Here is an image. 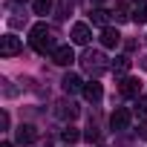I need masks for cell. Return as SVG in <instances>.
I'll use <instances>...</instances> for the list:
<instances>
[{"label": "cell", "instance_id": "6da1fadb", "mask_svg": "<svg viewBox=\"0 0 147 147\" xmlns=\"http://www.w3.org/2000/svg\"><path fill=\"white\" fill-rule=\"evenodd\" d=\"M29 43H32V49L35 52H40V55H52L55 49H58V43H55V32L46 26V23H35L32 26V32H29Z\"/></svg>", "mask_w": 147, "mask_h": 147}, {"label": "cell", "instance_id": "7a4b0ae2", "mask_svg": "<svg viewBox=\"0 0 147 147\" xmlns=\"http://www.w3.org/2000/svg\"><path fill=\"white\" fill-rule=\"evenodd\" d=\"M81 63H84V69L90 72L92 78H98V75H104V72L110 69V63H107V58H104L101 52H87V55L81 58Z\"/></svg>", "mask_w": 147, "mask_h": 147}, {"label": "cell", "instance_id": "3957f363", "mask_svg": "<svg viewBox=\"0 0 147 147\" xmlns=\"http://www.w3.org/2000/svg\"><path fill=\"white\" fill-rule=\"evenodd\" d=\"M20 49H23V43H20L18 35H3V38H0V55H3V58H15Z\"/></svg>", "mask_w": 147, "mask_h": 147}, {"label": "cell", "instance_id": "277c9868", "mask_svg": "<svg viewBox=\"0 0 147 147\" xmlns=\"http://www.w3.org/2000/svg\"><path fill=\"white\" fill-rule=\"evenodd\" d=\"M118 92L124 95V98H138L141 95V81L138 78H121V84H118Z\"/></svg>", "mask_w": 147, "mask_h": 147}, {"label": "cell", "instance_id": "5b68a950", "mask_svg": "<svg viewBox=\"0 0 147 147\" xmlns=\"http://www.w3.org/2000/svg\"><path fill=\"white\" fill-rule=\"evenodd\" d=\"M110 127L113 130H127L130 127V110L127 107H115L113 115H110Z\"/></svg>", "mask_w": 147, "mask_h": 147}, {"label": "cell", "instance_id": "8992f818", "mask_svg": "<svg viewBox=\"0 0 147 147\" xmlns=\"http://www.w3.org/2000/svg\"><path fill=\"white\" fill-rule=\"evenodd\" d=\"M69 38L75 40L78 46L90 43V38H92V29H90V23H75V26H72V35H69Z\"/></svg>", "mask_w": 147, "mask_h": 147}, {"label": "cell", "instance_id": "52a82bcc", "mask_svg": "<svg viewBox=\"0 0 147 147\" xmlns=\"http://www.w3.org/2000/svg\"><path fill=\"white\" fill-rule=\"evenodd\" d=\"M61 84H63V92H66V95L84 92V81H81V78L75 75V72H69V75H63V81H61Z\"/></svg>", "mask_w": 147, "mask_h": 147}, {"label": "cell", "instance_id": "ba28073f", "mask_svg": "<svg viewBox=\"0 0 147 147\" xmlns=\"http://www.w3.org/2000/svg\"><path fill=\"white\" fill-rule=\"evenodd\" d=\"M52 61H55L58 66H69L72 61H75V52H72V46H58V49L52 52Z\"/></svg>", "mask_w": 147, "mask_h": 147}, {"label": "cell", "instance_id": "9c48e42d", "mask_svg": "<svg viewBox=\"0 0 147 147\" xmlns=\"http://www.w3.org/2000/svg\"><path fill=\"white\" fill-rule=\"evenodd\" d=\"M118 43H121V35H118V29H113V26L101 29V46H104V49H115Z\"/></svg>", "mask_w": 147, "mask_h": 147}, {"label": "cell", "instance_id": "30bf717a", "mask_svg": "<svg viewBox=\"0 0 147 147\" xmlns=\"http://www.w3.org/2000/svg\"><path fill=\"white\" fill-rule=\"evenodd\" d=\"M35 138H38V133H35L32 124H20V127L15 130V141H18V144H32Z\"/></svg>", "mask_w": 147, "mask_h": 147}, {"label": "cell", "instance_id": "8fae6325", "mask_svg": "<svg viewBox=\"0 0 147 147\" xmlns=\"http://www.w3.org/2000/svg\"><path fill=\"white\" fill-rule=\"evenodd\" d=\"M84 98H87V101H92V104H95V101H101V98H104V90H101V84H98V81H90V84H84Z\"/></svg>", "mask_w": 147, "mask_h": 147}, {"label": "cell", "instance_id": "7c38bea8", "mask_svg": "<svg viewBox=\"0 0 147 147\" xmlns=\"http://www.w3.org/2000/svg\"><path fill=\"white\" fill-rule=\"evenodd\" d=\"M110 15L115 18V23H124V20H133V15H130V3H115V9H113Z\"/></svg>", "mask_w": 147, "mask_h": 147}, {"label": "cell", "instance_id": "4fadbf2b", "mask_svg": "<svg viewBox=\"0 0 147 147\" xmlns=\"http://www.w3.org/2000/svg\"><path fill=\"white\" fill-rule=\"evenodd\" d=\"M75 115H78V107L72 104V101H69V104H66V101H63V104H58V118H63V121L69 118V121H72Z\"/></svg>", "mask_w": 147, "mask_h": 147}, {"label": "cell", "instance_id": "5bb4252c", "mask_svg": "<svg viewBox=\"0 0 147 147\" xmlns=\"http://www.w3.org/2000/svg\"><path fill=\"white\" fill-rule=\"evenodd\" d=\"M130 63H133V61H130L127 55H118V58L110 63V69H113V72H118V75H124V72L130 69Z\"/></svg>", "mask_w": 147, "mask_h": 147}, {"label": "cell", "instance_id": "9a60e30c", "mask_svg": "<svg viewBox=\"0 0 147 147\" xmlns=\"http://www.w3.org/2000/svg\"><path fill=\"white\" fill-rule=\"evenodd\" d=\"M61 138L66 141V147H72V144H75V141L81 138V133H78L75 127H66V130H61Z\"/></svg>", "mask_w": 147, "mask_h": 147}, {"label": "cell", "instance_id": "2e32d148", "mask_svg": "<svg viewBox=\"0 0 147 147\" xmlns=\"http://www.w3.org/2000/svg\"><path fill=\"white\" fill-rule=\"evenodd\" d=\"M32 9H35V15H49L52 12V0H32Z\"/></svg>", "mask_w": 147, "mask_h": 147}, {"label": "cell", "instance_id": "e0dca14e", "mask_svg": "<svg viewBox=\"0 0 147 147\" xmlns=\"http://www.w3.org/2000/svg\"><path fill=\"white\" fill-rule=\"evenodd\" d=\"M107 20H110V12H104V9H92V23H95V26H104V29H107Z\"/></svg>", "mask_w": 147, "mask_h": 147}, {"label": "cell", "instance_id": "ac0fdd59", "mask_svg": "<svg viewBox=\"0 0 147 147\" xmlns=\"http://www.w3.org/2000/svg\"><path fill=\"white\" fill-rule=\"evenodd\" d=\"M72 6H75V0H61V6H58V18H66L72 12Z\"/></svg>", "mask_w": 147, "mask_h": 147}, {"label": "cell", "instance_id": "d6986e66", "mask_svg": "<svg viewBox=\"0 0 147 147\" xmlns=\"http://www.w3.org/2000/svg\"><path fill=\"white\" fill-rule=\"evenodd\" d=\"M133 20H136V23H147V3L138 6V9L133 12Z\"/></svg>", "mask_w": 147, "mask_h": 147}, {"label": "cell", "instance_id": "ffe728a7", "mask_svg": "<svg viewBox=\"0 0 147 147\" xmlns=\"http://www.w3.org/2000/svg\"><path fill=\"white\" fill-rule=\"evenodd\" d=\"M136 113L147 118V95H138V98H136Z\"/></svg>", "mask_w": 147, "mask_h": 147}, {"label": "cell", "instance_id": "44dd1931", "mask_svg": "<svg viewBox=\"0 0 147 147\" xmlns=\"http://www.w3.org/2000/svg\"><path fill=\"white\" fill-rule=\"evenodd\" d=\"M84 138H87V141H98V127H95L92 121H90V130L84 133Z\"/></svg>", "mask_w": 147, "mask_h": 147}, {"label": "cell", "instance_id": "7402d4cb", "mask_svg": "<svg viewBox=\"0 0 147 147\" xmlns=\"http://www.w3.org/2000/svg\"><path fill=\"white\" fill-rule=\"evenodd\" d=\"M0 127H3V130L9 127V113H6V110H3V113H0Z\"/></svg>", "mask_w": 147, "mask_h": 147}, {"label": "cell", "instance_id": "603a6c76", "mask_svg": "<svg viewBox=\"0 0 147 147\" xmlns=\"http://www.w3.org/2000/svg\"><path fill=\"white\" fill-rule=\"evenodd\" d=\"M138 136H141V138H147V118L138 124Z\"/></svg>", "mask_w": 147, "mask_h": 147}, {"label": "cell", "instance_id": "cb8c5ba5", "mask_svg": "<svg viewBox=\"0 0 147 147\" xmlns=\"http://www.w3.org/2000/svg\"><path fill=\"white\" fill-rule=\"evenodd\" d=\"M0 147H15V144H12V141H3V144H0Z\"/></svg>", "mask_w": 147, "mask_h": 147}, {"label": "cell", "instance_id": "d4e9b609", "mask_svg": "<svg viewBox=\"0 0 147 147\" xmlns=\"http://www.w3.org/2000/svg\"><path fill=\"white\" fill-rule=\"evenodd\" d=\"M141 69H147V58H141Z\"/></svg>", "mask_w": 147, "mask_h": 147}, {"label": "cell", "instance_id": "484cf974", "mask_svg": "<svg viewBox=\"0 0 147 147\" xmlns=\"http://www.w3.org/2000/svg\"><path fill=\"white\" fill-rule=\"evenodd\" d=\"M15 3H29V0H15Z\"/></svg>", "mask_w": 147, "mask_h": 147}, {"label": "cell", "instance_id": "4316f807", "mask_svg": "<svg viewBox=\"0 0 147 147\" xmlns=\"http://www.w3.org/2000/svg\"><path fill=\"white\" fill-rule=\"evenodd\" d=\"M136 3H144V0H136Z\"/></svg>", "mask_w": 147, "mask_h": 147}]
</instances>
